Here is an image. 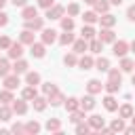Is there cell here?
Segmentation results:
<instances>
[{
  "label": "cell",
  "instance_id": "1",
  "mask_svg": "<svg viewBox=\"0 0 135 135\" xmlns=\"http://www.w3.org/2000/svg\"><path fill=\"white\" fill-rule=\"evenodd\" d=\"M129 51H131V49H129V42H127V40H114V42H112V53H114L116 57H124Z\"/></svg>",
  "mask_w": 135,
  "mask_h": 135
},
{
  "label": "cell",
  "instance_id": "2",
  "mask_svg": "<svg viewBox=\"0 0 135 135\" xmlns=\"http://www.w3.org/2000/svg\"><path fill=\"white\" fill-rule=\"evenodd\" d=\"M23 42H13L8 49H6V53H8V59H21V55H23Z\"/></svg>",
  "mask_w": 135,
  "mask_h": 135
},
{
  "label": "cell",
  "instance_id": "3",
  "mask_svg": "<svg viewBox=\"0 0 135 135\" xmlns=\"http://www.w3.org/2000/svg\"><path fill=\"white\" fill-rule=\"evenodd\" d=\"M63 13H65V6H61V4H53L51 8H46V19H61L63 17Z\"/></svg>",
  "mask_w": 135,
  "mask_h": 135
},
{
  "label": "cell",
  "instance_id": "4",
  "mask_svg": "<svg viewBox=\"0 0 135 135\" xmlns=\"http://www.w3.org/2000/svg\"><path fill=\"white\" fill-rule=\"evenodd\" d=\"M97 38L103 42V44H112L116 40V34L112 32V27H101V32L97 34Z\"/></svg>",
  "mask_w": 135,
  "mask_h": 135
},
{
  "label": "cell",
  "instance_id": "5",
  "mask_svg": "<svg viewBox=\"0 0 135 135\" xmlns=\"http://www.w3.org/2000/svg\"><path fill=\"white\" fill-rule=\"evenodd\" d=\"M30 53H32V57H36V59H42V57L46 55V44H44V42H34V44H30Z\"/></svg>",
  "mask_w": 135,
  "mask_h": 135
},
{
  "label": "cell",
  "instance_id": "6",
  "mask_svg": "<svg viewBox=\"0 0 135 135\" xmlns=\"http://www.w3.org/2000/svg\"><path fill=\"white\" fill-rule=\"evenodd\" d=\"M19 84H21V80H19V74H8V76H4V89H11V91H15V89H19Z\"/></svg>",
  "mask_w": 135,
  "mask_h": 135
},
{
  "label": "cell",
  "instance_id": "7",
  "mask_svg": "<svg viewBox=\"0 0 135 135\" xmlns=\"http://www.w3.org/2000/svg\"><path fill=\"white\" fill-rule=\"evenodd\" d=\"M44 27V17H34V19H27L25 21V30H32V32H38Z\"/></svg>",
  "mask_w": 135,
  "mask_h": 135
},
{
  "label": "cell",
  "instance_id": "8",
  "mask_svg": "<svg viewBox=\"0 0 135 135\" xmlns=\"http://www.w3.org/2000/svg\"><path fill=\"white\" fill-rule=\"evenodd\" d=\"M11 108H13V112L15 114H19V116H23L25 112H27V101L21 97V99H13V103H11Z\"/></svg>",
  "mask_w": 135,
  "mask_h": 135
},
{
  "label": "cell",
  "instance_id": "9",
  "mask_svg": "<svg viewBox=\"0 0 135 135\" xmlns=\"http://www.w3.org/2000/svg\"><path fill=\"white\" fill-rule=\"evenodd\" d=\"M21 17H23V21H27V19H34V17H38V6L25 4V6L21 8Z\"/></svg>",
  "mask_w": 135,
  "mask_h": 135
},
{
  "label": "cell",
  "instance_id": "10",
  "mask_svg": "<svg viewBox=\"0 0 135 135\" xmlns=\"http://www.w3.org/2000/svg\"><path fill=\"white\" fill-rule=\"evenodd\" d=\"M101 89H103V84H101V80H97V78H91V80L86 82V91H89L91 95L101 93Z\"/></svg>",
  "mask_w": 135,
  "mask_h": 135
},
{
  "label": "cell",
  "instance_id": "11",
  "mask_svg": "<svg viewBox=\"0 0 135 135\" xmlns=\"http://www.w3.org/2000/svg\"><path fill=\"white\" fill-rule=\"evenodd\" d=\"M63 101H65V95H63V93H61L59 89H57L55 93H51V95H49V103H51L53 108H57V105H61Z\"/></svg>",
  "mask_w": 135,
  "mask_h": 135
},
{
  "label": "cell",
  "instance_id": "12",
  "mask_svg": "<svg viewBox=\"0 0 135 135\" xmlns=\"http://www.w3.org/2000/svg\"><path fill=\"white\" fill-rule=\"evenodd\" d=\"M95 103H97V101H95V97L89 93L86 97H82V99H80V110H84V112H91V110L95 108Z\"/></svg>",
  "mask_w": 135,
  "mask_h": 135
},
{
  "label": "cell",
  "instance_id": "13",
  "mask_svg": "<svg viewBox=\"0 0 135 135\" xmlns=\"http://www.w3.org/2000/svg\"><path fill=\"white\" fill-rule=\"evenodd\" d=\"M103 108H105L108 112H116V110H118V101L114 99L112 93H108V95L103 97Z\"/></svg>",
  "mask_w": 135,
  "mask_h": 135
},
{
  "label": "cell",
  "instance_id": "14",
  "mask_svg": "<svg viewBox=\"0 0 135 135\" xmlns=\"http://www.w3.org/2000/svg\"><path fill=\"white\" fill-rule=\"evenodd\" d=\"M44 129L49 133H61V120L59 118H49L46 124H44Z\"/></svg>",
  "mask_w": 135,
  "mask_h": 135
},
{
  "label": "cell",
  "instance_id": "15",
  "mask_svg": "<svg viewBox=\"0 0 135 135\" xmlns=\"http://www.w3.org/2000/svg\"><path fill=\"white\" fill-rule=\"evenodd\" d=\"M78 68H80V70H91V68H95V59H93L91 55H82V57L78 59Z\"/></svg>",
  "mask_w": 135,
  "mask_h": 135
},
{
  "label": "cell",
  "instance_id": "16",
  "mask_svg": "<svg viewBox=\"0 0 135 135\" xmlns=\"http://www.w3.org/2000/svg\"><path fill=\"white\" fill-rule=\"evenodd\" d=\"M118 68L122 70V74H124V72H133V70H135V59H129V57L124 55V57H120V65H118Z\"/></svg>",
  "mask_w": 135,
  "mask_h": 135
},
{
  "label": "cell",
  "instance_id": "17",
  "mask_svg": "<svg viewBox=\"0 0 135 135\" xmlns=\"http://www.w3.org/2000/svg\"><path fill=\"white\" fill-rule=\"evenodd\" d=\"M13 114H15V112H13V108H11L8 103H2V105H0V120H2V122H8V120L13 118Z\"/></svg>",
  "mask_w": 135,
  "mask_h": 135
},
{
  "label": "cell",
  "instance_id": "18",
  "mask_svg": "<svg viewBox=\"0 0 135 135\" xmlns=\"http://www.w3.org/2000/svg\"><path fill=\"white\" fill-rule=\"evenodd\" d=\"M99 23H101V27H114V25H116V17L110 15V13H103V15L99 17Z\"/></svg>",
  "mask_w": 135,
  "mask_h": 135
},
{
  "label": "cell",
  "instance_id": "19",
  "mask_svg": "<svg viewBox=\"0 0 135 135\" xmlns=\"http://www.w3.org/2000/svg\"><path fill=\"white\" fill-rule=\"evenodd\" d=\"M42 42H44V44L57 42V32H55V30H44V27H42Z\"/></svg>",
  "mask_w": 135,
  "mask_h": 135
},
{
  "label": "cell",
  "instance_id": "20",
  "mask_svg": "<svg viewBox=\"0 0 135 135\" xmlns=\"http://www.w3.org/2000/svg\"><path fill=\"white\" fill-rule=\"evenodd\" d=\"M82 120H86V112L84 110H76V112H70V122L72 124H78V122H82Z\"/></svg>",
  "mask_w": 135,
  "mask_h": 135
},
{
  "label": "cell",
  "instance_id": "21",
  "mask_svg": "<svg viewBox=\"0 0 135 135\" xmlns=\"http://www.w3.org/2000/svg\"><path fill=\"white\" fill-rule=\"evenodd\" d=\"M27 68H30V65H27L25 59H15V63H13V72H15V74H25Z\"/></svg>",
  "mask_w": 135,
  "mask_h": 135
},
{
  "label": "cell",
  "instance_id": "22",
  "mask_svg": "<svg viewBox=\"0 0 135 135\" xmlns=\"http://www.w3.org/2000/svg\"><path fill=\"white\" fill-rule=\"evenodd\" d=\"M108 80H112V82H122V70H120V68H110V70H108Z\"/></svg>",
  "mask_w": 135,
  "mask_h": 135
},
{
  "label": "cell",
  "instance_id": "23",
  "mask_svg": "<svg viewBox=\"0 0 135 135\" xmlns=\"http://www.w3.org/2000/svg\"><path fill=\"white\" fill-rule=\"evenodd\" d=\"M21 97L25 99V101H32L34 97H38V91H36V86H32V84H27L23 91H21Z\"/></svg>",
  "mask_w": 135,
  "mask_h": 135
},
{
  "label": "cell",
  "instance_id": "24",
  "mask_svg": "<svg viewBox=\"0 0 135 135\" xmlns=\"http://www.w3.org/2000/svg\"><path fill=\"white\" fill-rule=\"evenodd\" d=\"M32 105H34L36 112H44L46 105H49V99H44V97H34V99H32Z\"/></svg>",
  "mask_w": 135,
  "mask_h": 135
},
{
  "label": "cell",
  "instance_id": "25",
  "mask_svg": "<svg viewBox=\"0 0 135 135\" xmlns=\"http://www.w3.org/2000/svg\"><path fill=\"white\" fill-rule=\"evenodd\" d=\"M63 105H65L68 112H76V110L80 108V99H78V97H68V99L63 101Z\"/></svg>",
  "mask_w": 135,
  "mask_h": 135
},
{
  "label": "cell",
  "instance_id": "26",
  "mask_svg": "<svg viewBox=\"0 0 135 135\" xmlns=\"http://www.w3.org/2000/svg\"><path fill=\"white\" fill-rule=\"evenodd\" d=\"M86 120H89V124H91V129H93V131H99V129L103 127V118H101L99 114H93V116H89Z\"/></svg>",
  "mask_w": 135,
  "mask_h": 135
},
{
  "label": "cell",
  "instance_id": "27",
  "mask_svg": "<svg viewBox=\"0 0 135 135\" xmlns=\"http://www.w3.org/2000/svg\"><path fill=\"white\" fill-rule=\"evenodd\" d=\"M19 42H23V44H34L36 40H34V32L32 30H23L21 34H19Z\"/></svg>",
  "mask_w": 135,
  "mask_h": 135
},
{
  "label": "cell",
  "instance_id": "28",
  "mask_svg": "<svg viewBox=\"0 0 135 135\" xmlns=\"http://www.w3.org/2000/svg\"><path fill=\"white\" fill-rule=\"evenodd\" d=\"M74 53L78 55V53H84V51H89V40H84V38H80V40H74Z\"/></svg>",
  "mask_w": 135,
  "mask_h": 135
},
{
  "label": "cell",
  "instance_id": "29",
  "mask_svg": "<svg viewBox=\"0 0 135 135\" xmlns=\"http://www.w3.org/2000/svg\"><path fill=\"white\" fill-rule=\"evenodd\" d=\"M25 84H32V86H36V84H40V74L38 72H25Z\"/></svg>",
  "mask_w": 135,
  "mask_h": 135
},
{
  "label": "cell",
  "instance_id": "30",
  "mask_svg": "<svg viewBox=\"0 0 135 135\" xmlns=\"http://www.w3.org/2000/svg\"><path fill=\"white\" fill-rule=\"evenodd\" d=\"M133 114H135V112H133V105H131V103H122V105L118 108V116H120V118H131Z\"/></svg>",
  "mask_w": 135,
  "mask_h": 135
},
{
  "label": "cell",
  "instance_id": "31",
  "mask_svg": "<svg viewBox=\"0 0 135 135\" xmlns=\"http://www.w3.org/2000/svg\"><path fill=\"white\" fill-rule=\"evenodd\" d=\"M40 122L38 120H30V122H25V133L27 135H36V133H40Z\"/></svg>",
  "mask_w": 135,
  "mask_h": 135
},
{
  "label": "cell",
  "instance_id": "32",
  "mask_svg": "<svg viewBox=\"0 0 135 135\" xmlns=\"http://www.w3.org/2000/svg\"><path fill=\"white\" fill-rule=\"evenodd\" d=\"M80 34H82V38H84V40H93V38L97 36V32L93 30V25H91V23L82 25V32H80Z\"/></svg>",
  "mask_w": 135,
  "mask_h": 135
},
{
  "label": "cell",
  "instance_id": "33",
  "mask_svg": "<svg viewBox=\"0 0 135 135\" xmlns=\"http://www.w3.org/2000/svg\"><path fill=\"white\" fill-rule=\"evenodd\" d=\"M57 42L61 44V46H68V44H74V34L72 32H63L59 38H57Z\"/></svg>",
  "mask_w": 135,
  "mask_h": 135
},
{
  "label": "cell",
  "instance_id": "34",
  "mask_svg": "<svg viewBox=\"0 0 135 135\" xmlns=\"http://www.w3.org/2000/svg\"><path fill=\"white\" fill-rule=\"evenodd\" d=\"M110 129H112V133H124V118H114Z\"/></svg>",
  "mask_w": 135,
  "mask_h": 135
},
{
  "label": "cell",
  "instance_id": "35",
  "mask_svg": "<svg viewBox=\"0 0 135 135\" xmlns=\"http://www.w3.org/2000/svg\"><path fill=\"white\" fill-rule=\"evenodd\" d=\"M93 6H95V13L103 15V13H108V11H110V0H97Z\"/></svg>",
  "mask_w": 135,
  "mask_h": 135
},
{
  "label": "cell",
  "instance_id": "36",
  "mask_svg": "<svg viewBox=\"0 0 135 135\" xmlns=\"http://www.w3.org/2000/svg\"><path fill=\"white\" fill-rule=\"evenodd\" d=\"M82 21L93 25V23H97V21H99V13H95V11H86V13L82 15Z\"/></svg>",
  "mask_w": 135,
  "mask_h": 135
},
{
  "label": "cell",
  "instance_id": "37",
  "mask_svg": "<svg viewBox=\"0 0 135 135\" xmlns=\"http://www.w3.org/2000/svg\"><path fill=\"white\" fill-rule=\"evenodd\" d=\"M89 51H91V53H101V51H103V42H101L99 38L89 40Z\"/></svg>",
  "mask_w": 135,
  "mask_h": 135
},
{
  "label": "cell",
  "instance_id": "38",
  "mask_svg": "<svg viewBox=\"0 0 135 135\" xmlns=\"http://www.w3.org/2000/svg\"><path fill=\"white\" fill-rule=\"evenodd\" d=\"M95 70H99V72H108V70H110V59H105V57L95 59Z\"/></svg>",
  "mask_w": 135,
  "mask_h": 135
},
{
  "label": "cell",
  "instance_id": "39",
  "mask_svg": "<svg viewBox=\"0 0 135 135\" xmlns=\"http://www.w3.org/2000/svg\"><path fill=\"white\" fill-rule=\"evenodd\" d=\"M63 63L70 65V68L78 65V57H76V53H74V51H72V53H65V55H63Z\"/></svg>",
  "mask_w": 135,
  "mask_h": 135
},
{
  "label": "cell",
  "instance_id": "40",
  "mask_svg": "<svg viewBox=\"0 0 135 135\" xmlns=\"http://www.w3.org/2000/svg\"><path fill=\"white\" fill-rule=\"evenodd\" d=\"M11 70H13V65L8 63V59H0V78L8 76V74H11Z\"/></svg>",
  "mask_w": 135,
  "mask_h": 135
},
{
  "label": "cell",
  "instance_id": "41",
  "mask_svg": "<svg viewBox=\"0 0 135 135\" xmlns=\"http://www.w3.org/2000/svg\"><path fill=\"white\" fill-rule=\"evenodd\" d=\"M61 30L63 32H72L74 30V19L68 15V17H61Z\"/></svg>",
  "mask_w": 135,
  "mask_h": 135
},
{
  "label": "cell",
  "instance_id": "42",
  "mask_svg": "<svg viewBox=\"0 0 135 135\" xmlns=\"http://www.w3.org/2000/svg\"><path fill=\"white\" fill-rule=\"evenodd\" d=\"M89 131H93V129H91V124H89V120H82V122H78V124H76V133H78V135H86Z\"/></svg>",
  "mask_w": 135,
  "mask_h": 135
},
{
  "label": "cell",
  "instance_id": "43",
  "mask_svg": "<svg viewBox=\"0 0 135 135\" xmlns=\"http://www.w3.org/2000/svg\"><path fill=\"white\" fill-rule=\"evenodd\" d=\"M13 99H15V97H13V91H11V89H2V91H0V101H2V103H13Z\"/></svg>",
  "mask_w": 135,
  "mask_h": 135
},
{
  "label": "cell",
  "instance_id": "44",
  "mask_svg": "<svg viewBox=\"0 0 135 135\" xmlns=\"http://www.w3.org/2000/svg\"><path fill=\"white\" fill-rule=\"evenodd\" d=\"M103 89H105L108 93H112V95H114V93H118V91H120V82H112V80H108V82L103 84Z\"/></svg>",
  "mask_w": 135,
  "mask_h": 135
},
{
  "label": "cell",
  "instance_id": "45",
  "mask_svg": "<svg viewBox=\"0 0 135 135\" xmlns=\"http://www.w3.org/2000/svg\"><path fill=\"white\" fill-rule=\"evenodd\" d=\"M65 11H68V15H70V17H76V15L80 13V6H78L76 2H72V4H68V8H65Z\"/></svg>",
  "mask_w": 135,
  "mask_h": 135
},
{
  "label": "cell",
  "instance_id": "46",
  "mask_svg": "<svg viewBox=\"0 0 135 135\" xmlns=\"http://www.w3.org/2000/svg\"><path fill=\"white\" fill-rule=\"evenodd\" d=\"M42 91H44V95L49 97L51 93H55V91H57V84H53V82H44V84H42Z\"/></svg>",
  "mask_w": 135,
  "mask_h": 135
},
{
  "label": "cell",
  "instance_id": "47",
  "mask_svg": "<svg viewBox=\"0 0 135 135\" xmlns=\"http://www.w3.org/2000/svg\"><path fill=\"white\" fill-rule=\"evenodd\" d=\"M11 44H13V40L8 36H0V49H8Z\"/></svg>",
  "mask_w": 135,
  "mask_h": 135
},
{
  "label": "cell",
  "instance_id": "48",
  "mask_svg": "<svg viewBox=\"0 0 135 135\" xmlns=\"http://www.w3.org/2000/svg\"><path fill=\"white\" fill-rule=\"evenodd\" d=\"M11 131H13V133H25V124H21V122H15V124L11 127Z\"/></svg>",
  "mask_w": 135,
  "mask_h": 135
},
{
  "label": "cell",
  "instance_id": "49",
  "mask_svg": "<svg viewBox=\"0 0 135 135\" xmlns=\"http://www.w3.org/2000/svg\"><path fill=\"white\" fill-rule=\"evenodd\" d=\"M127 19H129V21H135V4H131V6L127 8Z\"/></svg>",
  "mask_w": 135,
  "mask_h": 135
},
{
  "label": "cell",
  "instance_id": "50",
  "mask_svg": "<svg viewBox=\"0 0 135 135\" xmlns=\"http://www.w3.org/2000/svg\"><path fill=\"white\" fill-rule=\"evenodd\" d=\"M55 4V0H38V6L40 8H51Z\"/></svg>",
  "mask_w": 135,
  "mask_h": 135
},
{
  "label": "cell",
  "instance_id": "51",
  "mask_svg": "<svg viewBox=\"0 0 135 135\" xmlns=\"http://www.w3.org/2000/svg\"><path fill=\"white\" fill-rule=\"evenodd\" d=\"M6 23H8V15H6V13H2V11H0V27H4V25H6Z\"/></svg>",
  "mask_w": 135,
  "mask_h": 135
},
{
  "label": "cell",
  "instance_id": "52",
  "mask_svg": "<svg viewBox=\"0 0 135 135\" xmlns=\"http://www.w3.org/2000/svg\"><path fill=\"white\" fill-rule=\"evenodd\" d=\"M11 2H13V6H21V8L27 4V0H11Z\"/></svg>",
  "mask_w": 135,
  "mask_h": 135
},
{
  "label": "cell",
  "instance_id": "53",
  "mask_svg": "<svg viewBox=\"0 0 135 135\" xmlns=\"http://www.w3.org/2000/svg\"><path fill=\"white\" fill-rule=\"evenodd\" d=\"M124 133H129V135H135V127L131 124V127H124Z\"/></svg>",
  "mask_w": 135,
  "mask_h": 135
},
{
  "label": "cell",
  "instance_id": "54",
  "mask_svg": "<svg viewBox=\"0 0 135 135\" xmlns=\"http://www.w3.org/2000/svg\"><path fill=\"white\" fill-rule=\"evenodd\" d=\"M124 0H110V4H114V6H120Z\"/></svg>",
  "mask_w": 135,
  "mask_h": 135
},
{
  "label": "cell",
  "instance_id": "55",
  "mask_svg": "<svg viewBox=\"0 0 135 135\" xmlns=\"http://www.w3.org/2000/svg\"><path fill=\"white\" fill-rule=\"evenodd\" d=\"M129 49H131V51H133V53H135V40H133V42H131V44H129Z\"/></svg>",
  "mask_w": 135,
  "mask_h": 135
},
{
  "label": "cell",
  "instance_id": "56",
  "mask_svg": "<svg viewBox=\"0 0 135 135\" xmlns=\"http://www.w3.org/2000/svg\"><path fill=\"white\" fill-rule=\"evenodd\" d=\"M84 2H86V4H91V6H93V4H95V2H97V0H84Z\"/></svg>",
  "mask_w": 135,
  "mask_h": 135
},
{
  "label": "cell",
  "instance_id": "57",
  "mask_svg": "<svg viewBox=\"0 0 135 135\" xmlns=\"http://www.w3.org/2000/svg\"><path fill=\"white\" fill-rule=\"evenodd\" d=\"M4 4H6V0H0V11L4 8Z\"/></svg>",
  "mask_w": 135,
  "mask_h": 135
},
{
  "label": "cell",
  "instance_id": "58",
  "mask_svg": "<svg viewBox=\"0 0 135 135\" xmlns=\"http://www.w3.org/2000/svg\"><path fill=\"white\" fill-rule=\"evenodd\" d=\"M131 122H133V127H135V114H133V116H131Z\"/></svg>",
  "mask_w": 135,
  "mask_h": 135
},
{
  "label": "cell",
  "instance_id": "59",
  "mask_svg": "<svg viewBox=\"0 0 135 135\" xmlns=\"http://www.w3.org/2000/svg\"><path fill=\"white\" fill-rule=\"evenodd\" d=\"M131 82H133V84H135V74H133V78H131Z\"/></svg>",
  "mask_w": 135,
  "mask_h": 135
},
{
  "label": "cell",
  "instance_id": "60",
  "mask_svg": "<svg viewBox=\"0 0 135 135\" xmlns=\"http://www.w3.org/2000/svg\"><path fill=\"white\" fill-rule=\"evenodd\" d=\"M0 105H2V101H0Z\"/></svg>",
  "mask_w": 135,
  "mask_h": 135
}]
</instances>
